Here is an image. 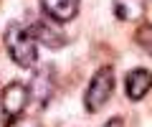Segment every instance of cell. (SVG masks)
Instances as JSON below:
<instances>
[{"label":"cell","mask_w":152,"mask_h":127,"mask_svg":"<svg viewBox=\"0 0 152 127\" xmlns=\"http://www.w3.org/2000/svg\"><path fill=\"white\" fill-rule=\"evenodd\" d=\"M3 41H5L8 56L15 61L18 66H23V69L36 66V61H38V38L33 36V31L28 26H23V23H10Z\"/></svg>","instance_id":"cell-1"},{"label":"cell","mask_w":152,"mask_h":127,"mask_svg":"<svg viewBox=\"0 0 152 127\" xmlns=\"http://www.w3.org/2000/svg\"><path fill=\"white\" fill-rule=\"evenodd\" d=\"M112 92H114V71H112V66H102L91 76V81H89V87H86L84 109H86L89 115H96V112L109 102Z\"/></svg>","instance_id":"cell-2"},{"label":"cell","mask_w":152,"mask_h":127,"mask_svg":"<svg viewBox=\"0 0 152 127\" xmlns=\"http://www.w3.org/2000/svg\"><path fill=\"white\" fill-rule=\"evenodd\" d=\"M31 89L23 81H10L8 87H3L0 92V112H3V127H10L13 122H18L20 112L26 109Z\"/></svg>","instance_id":"cell-3"},{"label":"cell","mask_w":152,"mask_h":127,"mask_svg":"<svg viewBox=\"0 0 152 127\" xmlns=\"http://www.w3.org/2000/svg\"><path fill=\"white\" fill-rule=\"evenodd\" d=\"M53 18H41V21H36L31 26V31H33V36H36L41 43H46L48 48H61V46H66V36H64V31H61L58 26H53Z\"/></svg>","instance_id":"cell-4"},{"label":"cell","mask_w":152,"mask_h":127,"mask_svg":"<svg viewBox=\"0 0 152 127\" xmlns=\"http://www.w3.org/2000/svg\"><path fill=\"white\" fill-rule=\"evenodd\" d=\"M31 94L36 97V102L41 107H46L53 97V89H56V81H53V69H41V71L33 74L31 84H28Z\"/></svg>","instance_id":"cell-5"},{"label":"cell","mask_w":152,"mask_h":127,"mask_svg":"<svg viewBox=\"0 0 152 127\" xmlns=\"http://www.w3.org/2000/svg\"><path fill=\"white\" fill-rule=\"evenodd\" d=\"M152 89V74L147 69H132L124 79V92L132 102H140L147 97V92Z\"/></svg>","instance_id":"cell-6"},{"label":"cell","mask_w":152,"mask_h":127,"mask_svg":"<svg viewBox=\"0 0 152 127\" xmlns=\"http://www.w3.org/2000/svg\"><path fill=\"white\" fill-rule=\"evenodd\" d=\"M41 8L56 23H66L71 18H76V13H79V0H41Z\"/></svg>","instance_id":"cell-7"},{"label":"cell","mask_w":152,"mask_h":127,"mask_svg":"<svg viewBox=\"0 0 152 127\" xmlns=\"http://www.w3.org/2000/svg\"><path fill=\"white\" fill-rule=\"evenodd\" d=\"M147 13V0H114V15L117 21L137 23Z\"/></svg>","instance_id":"cell-8"},{"label":"cell","mask_w":152,"mask_h":127,"mask_svg":"<svg viewBox=\"0 0 152 127\" xmlns=\"http://www.w3.org/2000/svg\"><path fill=\"white\" fill-rule=\"evenodd\" d=\"M134 41H137V46H140L142 51H147V54L152 56V23H142V26L137 28Z\"/></svg>","instance_id":"cell-9"},{"label":"cell","mask_w":152,"mask_h":127,"mask_svg":"<svg viewBox=\"0 0 152 127\" xmlns=\"http://www.w3.org/2000/svg\"><path fill=\"white\" fill-rule=\"evenodd\" d=\"M15 127H43V125H41V122H36V120H20Z\"/></svg>","instance_id":"cell-10"},{"label":"cell","mask_w":152,"mask_h":127,"mask_svg":"<svg viewBox=\"0 0 152 127\" xmlns=\"http://www.w3.org/2000/svg\"><path fill=\"white\" fill-rule=\"evenodd\" d=\"M104 127H124V122H122L119 117H112V120H109V122H107Z\"/></svg>","instance_id":"cell-11"}]
</instances>
